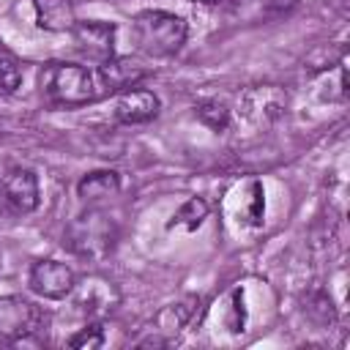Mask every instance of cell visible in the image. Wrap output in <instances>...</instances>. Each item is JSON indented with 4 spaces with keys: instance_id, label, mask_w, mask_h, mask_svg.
<instances>
[{
    "instance_id": "6da1fadb",
    "label": "cell",
    "mask_w": 350,
    "mask_h": 350,
    "mask_svg": "<svg viewBox=\"0 0 350 350\" xmlns=\"http://www.w3.org/2000/svg\"><path fill=\"white\" fill-rule=\"evenodd\" d=\"M41 90L57 107H85L107 96L98 71L79 63H49L41 71Z\"/></svg>"
},
{
    "instance_id": "7a4b0ae2",
    "label": "cell",
    "mask_w": 350,
    "mask_h": 350,
    "mask_svg": "<svg viewBox=\"0 0 350 350\" xmlns=\"http://www.w3.org/2000/svg\"><path fill=\"white\" fill-rule=\"evenodd\" d=\"M186 22L178 14L148 8L139 11L131 22L134 44L148 57H172L186 44Z\"/></svg>"
},
{
    "instance_id": "3957f363",
    "label": "cell",
    "mask_w": 350,
    "mask_h": 350,
    "mask_svg": "<svg viewBox=\"0 0 350 350\" xmlns=\"http://www.w3.org/2000/svg\"><path fill=\"white\" fill-rule=\"evenodd\" d=\"M115 241L118 224L96 205H88V211L66 227V246L85 260H104L115 249Z\"/></svg>"
},
{
    "instance_id": "277c9868",
    "label": "cell",
    "mask_w": 350,
    "mask_h": 350,
    "mask_svg": "<svg viewBox=\"0 0 350 350\" xmlns=\"http://www.w3.org/2000/svg\"><path fill=\"white\" fill-rule=\"evenodd\" d=\"M44 323L41 306L22 295H3L0 298V345H14L33 336Z\"/></svg>"
},
{
    "instance_id": "5b68a950",
    "label": "cell",
    "mask_w": 350,
    "mask_h": 350,
    "mask_svg": "<svg viewBox=\"0 0 350 350\" xmlns=\"http://www.w3.org/2000/svg\"><path fill=\"white\" fill-rule=\"evenodd\" d=\"M71 33H74L77 52H82L96 66H101L109 57H115V33H118V27L112 22H98V19L77 22L71 27Z\"/></svg>"
},
{
    "instance_id": "8992f818",
    "label": "cell",
    "mask_w": 350,
    "mask_h": 350,
    "mask_svg": "<svg viewBox=\"0 0 350 350\" xmlns=\"http://www.w3.org/2000/svg\"><path fill=\"white\" fill-rule=\"evenodd\" d=\"M74 284H77L74 271L60 260H38L30 268V290L41 298L60 301L74 293Z\"/></svg>"
},
{
    "instance_id": "52a82bcc",
    "label": "cell",
    "mask_w": 350,
    "mask_h": 350,
    "mask_svg": "<svg viewBox=\"0 0 350 350\" xmlns=\"http://www.w3.org/2000/svg\"><path fill=\"white\" fill-rule=\"evenodd\" d=\"M3 194L8 200V205L19 213H30L38 208V178L33 170L27 167H14L3 175Z\"/></svg>"
},
{
    "instance_id": "ba28073f",
    "label": "cell",
    "mask_w": 350,
    "mask_h": 350,
    "mask_svg": "<svg viewBox=\"0 0 350 350\" xmlns=\"http://www.w3.org/2000/svg\"><path fill=\"white\" fill-rule=\"evenodd\" d=\"M159 96L153 90H145V88H129V90H120L118 93V101H115V118L120 123H148L159 115Z\"/></svg>"
},
{
    "instance_id": "9c48e42d",
    "label": "cell",
    "mask_w": 350,
    "mask_h": 350,
    "mask_svg": "<svg viewBox=\"0 0 350 350\" xmlns=\"http://www.w3.org/2000/svg\"><path fill=\"white\" fill-rule=\"evenodd\" d=\"M145 68L134 60H126V57H109L107 63L98 66V77L107 88V93H115V90H129V88H137L139 79H145Z\"/></svg>"
},
{
    "instance_id": "30bf717a",
    "label": "cell",
    "mask_w": 350,
    "mask_h": 350,
    "mask_svg": "<svg viewBox=\"0 0 350 350\" xmlns=\"http://www.w3.org/2000/svg\"><path fill=\"white\" fill-rule=\"evenodd\" d=\"M120 191V178L115 170H96V172H88L79 183H77V197L85 202V205H98L104 200H112L118 197Z\"/></svg>"
},
{
    "instance_id": "8fae6325",
    "label": "cell",
    "mask_w": 350,
    "mask_h": 350,
    "mask_svg": "<svg viewBox=\"0 0 350 350\" xmlns=\"http://www.w3.org/2000/svg\"><path fill=\"white\" fill-rule=\"evenodd\" d=\"M36 25L49 33H66L77 25L74 3L71 0H33Z\"/></svg>"
},
{
    "instance_id": "7c38bea8",
    "label": "cell",
    "mask_w": 350,
    "mask_h": 350,
    "mask_svg": "<svg viewBox=\"0 0 350 350\" xmlns=\"http://www.w3.org/2000/svg\"><path fill=\"white\" fill-rule=\"evenodd\" d=\"M74 290H77L74 304H77V309L85 312L88 317L101 314L104 309H109V293H112V284H109V282L93 276V279H85L82 284H74Z\"/></svg>"
},
{
    "instance_id": "4fadbf2b",
    "label": "cell",
    "mask_w": 350,
    "mask_h": 350,
    "mask_svg": "<svg viewBox=\"0 0 350 350\" xmlns=\"http://www.w3.org/2000/svg\"><path fill=\"white\" fill-rule=\"evenodd\" d=\"M205 216H208V202H205L202 197H189V200L172 213V219L167 221V227H170V230H172V227H183V230L194 232V230L205 221Z\"/></svg>"
},
{
    "instance_id": "5bb4252c",
    "label": "cell",
    "mask_w": 350,
    "mask_h": 350,
    "mask_svg": "<svg viewBox=\"0 0 350 350\" xmlns=\"http://www.w3.org/2000/svg\"><path fill=\"white\" fill-rule=\"evenodd\" d=\"M191 312H194V298L180 301V304H170V306H164V309L156 314V325H159V331H164V334H178V331L191 320Z\"/></svg>"
},
{
    "instance_id": "9a60e30c",
    "label": "cell",
    "mask_w": 350,
    "mask_h": 350,
    "mask_svg": "<svg viewBox=\"0 0 350 350\" xmlns=\"http://www.w3.org/2000/svg\"><path fill=\"white\" fill-rule=\"evenodd\" d=\"M22 82V71H19V63L16 57L5 49V44L0 41V96H8L19 88Z\"/></svg>"
},
{
    "instance_id": "2e32d148",
    "label": "cell",
    "mask_w": 350,
    "mask_h": 350,
    "mask_svg": "<svg viewBox=\"0 0 350 350\" xmlns=\"http://www.w3.org/2000/svg\"><path fill=\"white\" fill-rule=\"evenodd\" d=\"M197 118H200L205 126H211L213 131H224V129L230 126V112H227V107L219 104V101H202V104L197 107Z\"/></svg>"
},
{
    "instance_id": "e0dca14e",
    "label": "cell",
    "mask_w": 350,
    "mask_h": 350,
    "mask_svg": "<svg viewBox=\"0 0 350 350\" xmlns=\"http://www.w3.org/2000/svg\"><path fill=\"white\" fill-rule=\"evenodd\" d=\"M71 347L77 350H90V347H101L104 345V331L101 325H88V328H79L71 339H68Z\"/></svg>"
}]
</instances>
